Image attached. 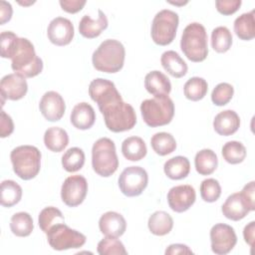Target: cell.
<instances>
[{
	"label": "cell",
	"instance_id": "obj_1",
	"mask_svg": "<svg viewBox=\"0 0 255 255\" xmlns=\"http://www.w3.org/2000/svg\"><path fill=\"white\" fill-rule=\"evenodd\" d=\"M89 95L98 104L104 116L106 127L114 132L131 129L136 124L133 108L123 101L115 84L107 79L97 78L90 83Z\"/></svg>",
	"mask_w": 255,
	"mask_h": 255
},
{
	"label": "cell",
	"instance_id": "obj_2",
	"mask_svg": "<svg viewBox=\"0 0 255 255\" xmlns=\"http://www.w3.org/2000/svg\"><path fill=\"white\" fill-rule=\"evenodd\" d=\"M12 70L24 78L38 76L43 70V61L35 53L33 44L26 38H19L11 52Z\"/></svg>",
	"mask_w": 255,
	"mask_h": 255
},
{
	"label": "cell",
	"instance_id": "obj_3",
	"mask_svg": "<svg viewBox=\"0 0 255 255\" xmlns=\"http://www.w3.org/2000/svg\"><path fill=\"white\" fill-rule=\"evenodd\" d=\"M126 50L124 45L115 39L103 41L92 56L93 66L104 73H117L124 67Z\"/></svg>",
	"mask_w": 255,
	"mask_h": 255
},
{
	"label": "cell",
	"instance_id": "obj_4",
	"mask_svg": "<svg viewBox=\"0 0 255 255\" xmlns=\"http://www.w3.org/2000/svg\"><path fill=\"white\" fill-rule=\"evenodd\" d=\"M207 33L204 26L193 22L188 24L181 35L180 49L191 62H202L208 55Z\"/></svg>",
	"mask_w": 255,
	"mask_h": 255
},
{
	"label": "cell",
	"instance_id": "obj_5",
	"mask_svg": "<svg viewBox=\"0 0 255 255\" xmlns=\"http://www.w3.org/2000/svg\"><path fill=\"white\" fill-rule=\"evenodd\" d=\"M13 170L24 180L34 178L40 171L41 152L34 145H19L10 153Z\"/></svg>",
	"mask_w": 255,
	"mask_h": 255
},
{
	"label": "cell",
	"instance_id": "obj_6",
	"mask_svg": "<svg viewBox=\"0 0 255 255\" xmlns=\"http://www.w3.org/2000/svg\"><path fill=\"white\" fill-rule=\"evenodd\" d=\"M143 122L151 128L169 124L174 116V104L168 96L154 97L140 104Z\"/></svg>",
	"mask_w": 255,
	"mask_h": 255
},
{
	"label": "cell",
	"instance_id": "obj_7",
	"mask_svg": "<svg viewBox=\"0 0 255 255\" xmlns=\"http://www.w3.org/2000/svg\"><path fill=\"white\" fill-rule=\"evenodd\" d=\"M92 166L103 177L114 174L119 167L115 142L109 137L99 138L92 147Z\"/></svg>",
	"mask_w": 255,
	"mask_h": 255
},
{
	"label": "cell",
	"instance_id": "obj_8",
	"mask_svg": "<svg viewBox=\"0 0 255 255\" xmlns=\"http://www.w3.org/2000/svg\"><path fill=\"white\" fill-rule=\"evenodd\" d=\"M178 22V14L174 11L163 9L157 12L152 20L150 29L153 42L159 46L170 44L176 36Z\"/></svg>",
	"mask_w": 255,
	"mask_h": 255
},
{
	"label": "cell",
	"instance_id": "obj_9",
	"mask_svg": "<svg viewBox=\"0 0 255 255\" xmlns=\"http://www.w3.org/2000/svg\"><path fill=\"white\" fill-rule=\"evenodd\" d=\"M49 245L58 251L80 248L86 243V236L70 228L65 222H59L53 225L46 233Z\"/></svg>",
	"mask_w": 255,
	"mask_h": 255
},
{
	"label": "cell",
	"instance_id": "obj_10",
	"mask_svg": "<svg viewBox=\"0 0 255 255\" xmlns=\"http://www.w3.org/2000/svg\"><path fill=\"white\" fill-rule=\"evenodd\" d=\"M148 175L140 166H128L119 177V186L123 194L128 197L138 196L146 188Z\"/></svg>",
	"mask_w": 255,
	"mask_h": 255
},
{
	"label": "cell",
	"instance_id": "obj_11",
	"mask_svg": "<svg viewBox=\"0 0 255 255\" xmlns=\"http://www.w3.org/2000/svg\"><path fill=\"white\" fill-rule=\"evenodd\" d=\"M87 192V179L82 175H71L67 177L62 184L61 198L66 205L75 207L84 201Z\"/></svg>",
	"mask_w": 255,
	"mask_h": 255
},
{
	"label": "cell",
	"instance_id": "obj_12",
	"mask_svg": "<svg viewBox=\"0 0 255 255\" xmlns=\"http://www.w3.org/2000/svg\"><path fill=\"white\" fill-rule=\"evenodd\" d=\"M211 250L218 255L229 253L237 243V236L233 229L228 224L217 223L210 230Z\"/></svg>",
	"mask_w": 255,
	"mask_h": 255
},
{
	"label": "cell",
	"instance_id": "obj_13",
	"mask_svg": "<svg viewBox=\"0 0 255 255\" xmlns=\"http://www.w3.org/2000/svg\"><path fill=\"white\" fill-rule=\"evenodd\" d=\"M195 190L189 184L173 186L167 193V202L170 209L178 213L188 210L195 202Z\"/></svg>",
	"mask_w": 255,
	"mask_h": 255
},
{
	"label": "cell",
	"instance_id": "obj_14",
	"mask_svg": "<svg viewBox=\"0 0 255 255\" xmlns=\"http://www.w3.org/2000/svg\"><path fill=\"white\" fill-rule=\"evenodd\" d=\"M0 91L2 97V106L4 105L5 99L11 101H18L27 94L28 84L26 79L17 74H8L1 79Z\"/></svg>",
	"mask_w": 255,
	"mask_h": 255
},
{
	"label": "cell",
	"instance_id": "obj_15",
	"mask_svg": "<svg viewBox=\"0 0 255 255\" xmlns=\"http://www.w3.org/2000/svg\"><path fill=\"white\" fill-rule=\"evenodd\" d=\"M75 30L72 22L64 17L54 18L47 29L48 39L57 46H66L74 38Z\"/></svg>",
	"mask_w": 255,
	"mask_h": 255
},
{
	"label": "cell",
	"instance_id": "obj_16",
	"mask_svg": "<svg viewBox=\"0 0 255 255\" xmlns=\"http://www.w3.org/2000/svg\"><path fill=\"white\" fill-rule=\"evenodd\" d=\"M39 109L47 121L57 122L64 116L66 105L63 97L59 93L49 91L43 95L39 104Z\"/></svg>",
	"mask_w": 255,
	"mask_h": 255
},
{
	"label": "cell",
	"instance_id": "obj_17",
	"mask_svg": "<svg viewBox=\"0 0 255 255\" xmlns=\"http://www.w3.org/2000/svg\"><path fill=\"white\" fill-rule=\"evenodd\" d=\"M221 211L226 218L238 221L243 219L250 211H253V209L240 191L232 193L227 197L222 204Z\"/></svg>",
	"mask_w": 255,
	"mask_h": 255
},
{
	"label": "cell",
	"instance_id": "obj_18",
	"mask_svg": "<svg viewBox=\"0 0 255 255\" xmlns=\"http://www.w3.org/2000/svg\"><path fill=\"white\" fill-rule=\"evenodd\" d=\"M99 228L105 236L118 238L125 233L127 222L122 214L116 211H108L101 216Z\"/></svg>",
	"mask_w": 255,
	"mask_h": 255
},
{
	"label": "cell",
	"instance_id": "obj_19",
	"mask_svg": "<svg viewBox=\"0 0 255 255\" xmlns=\"http://www.w3.org/2000/svg\"><path fill=\"white\" fill-rule=\"evenodd\" d=\"M99 16L96 20L92 19L89 15H84L79 23L80 34L88 39H94L101 35V33L108 28L109 22L106 14L99 9Z\"/></svg>",
	"mask_w": 255,
	"mask_h": 255
},
{
	"label": "cell",
	"instance_id": "obj_20",
	"mask_svg": "<svg viewBox=\"0 0 255 255\" xmlns=\"http://www.w3.org/2000/svg\"><path fill=\"white\" fill-rule=\"evenodd\" d=\"M240 127V119L236 112L225 110L217 114L213 121L214 130L224 136L235 133Z\"/></svg>",
	"mask_w": 255,
	"mask_h": 255
},
{
	"label": "cell",
	"instance_id": "obj_21",
	"mask_svg": "<svg viewBox=\"0 0 255 255\" xmlns=\"http://www.w3.org/2000/svg\"><path fill=\"white\" fill-rule=\"evenodd\" d=\"M70 120L72 125L78 129H89L96 121V113L88 103L77 104L72 110Z\"/></svg>",
	"mask_w": 255,
	"mask_h": 255
},
{
	"label": "cell",
	"instance_id": "obj_22",
	"mask_svg": "<svg viewBox=\"0 0 255 255\" xmlns=\"http://www.w3.org/2000/svg\"><path fill=\"white\" fill-rule=\"evenodd\" d=\"M144 88L154 97L168 96L171 91V84L163 73L151 71L144 78Z\"/></svg>",
	"mask_w": 255,
	"mask_h": 255
},
{
	"label": "cell",
	"instance_id": "obj_23",
	"mask_svg": "<svg viewBox=\"0 0 255 255\" xmlns=\"http://www.w3.org/2000/svg\"><path fill=\"white\" fill-rule=\"evenodd\" d=\"M160 63L163 69L174 78H181L186 75L188 67L185 61L172 50L165 51L160 58Z\"/></svg>",
	"mask_w": 255,
	"mask_h": 255
},
{
	"label": "cell",
	"instance_id": "obj_24",
	"mask_svg": "<svg viewBox=\"0 0 255 255\" xmlns=\"http://www.w3.org/2000/svg\"><path fill=\"white\" fill-rule=\"evenodd\" d=\"M164 173L173 180L185 178L190 171V162L187 157L177 155L169 158L163 165Z\"/></svg>",
	"mask_w": 255,
	"mask_h": 255
},
{
	"label": "cell",
	"instance_id": "obj_25",
	"mask_svg": "<svg viewBox=\"0 0 255 255\" xmlns=\"http://www.w3.org/2000/svg\"><path fill=\"white\" fill-rule=\"evenodd\" d=\"M122 152L127 159L130 161H138L146 155L147 148L141 137L129 136L123 141Z\"/></svg>",
	"mask_w": 255,
	"mask_h": 255
},
{
	"label": "cell",
	"instance_id": "obj_26",
	"mask_svg": "<svg viewBox=\"0 0 255 255\" xmlns=\"http://www.w3.org/2000/svg\"><path fill=\"white\" fill-rule=\"evenodd\" d=\"M44 143L48 149L54 152H60L69 143L67 131L59 127L49 128L44 133Z\"/></svg>",
	"mask_w": 255,
	"mask_h": 255
},
{
	"label": "cell",
	"instance_id": "obj_27",
	"mask_svg": "<svg viewBox=\"0 0 255 255\" xmlns=\"http://www.w3.org/2000/svg\"><path fill=\"white\" fill-rule=\"evenodd\" d=\"M147 226L153 235L163 236L171 231L173 227V219L165 211H155L149 216Z\"/></svg>",
	"mask_w": 255,
	"mask_h": 255
},
{
	"label": "cell",
	"instance_id": "obj_28",
	"mask_svg": "<svg viewBox=\"0 0 255 255\" xmlns=\"http://www.w3.org/2000/svg\"><path fill=\"white\" fill-rule=\"evenodd\" d=\"M194 165L196 171L201 175H209L217 168L218 158L216 153L209 148L199 150L195 154Z\"/></svg>",
	"mask_w": 255,
	"mask_h": 255
},
{
	"label": "cell",
	"instance_id": "obj_29",
	"mask_svg": "<svg viewBox=\"0 0 255 255\" xmlns=\"http://www.w3.org/2000/svg\"><path fill=\"white\" fill-rule=\"evenodd\" d=\"M234 32L239 39L244 41L252 40L255 37L254 10L243 13L235 19Z\"/></svg>",
	"mask_w": 255,
	"mask_h": 255
},
{
	"label": "cell",
	"instance_id": "obj_30",
	"mask_svg": "<svg viewBox=\"0 0 255 255\" xmlns=\"http://www.w3.org/2000/svg\"><path fill=\"white\" fill-rule=\"evenodd\" d=\"M10 229L12 233L18 237L29 236L33 229V219L28 212H17L10 220Z\"/></svg>",
	"mask_w": 255,
	"mask_h": 255
},
{
	"label": "cell",
	"instance_id": "obj_31",
	"mask_svg": "<svg viewBox=\"0 0 255 255\" xmlns=\"http://www.w3.org/2000/svg\"><path fill=\"white\" fill-rule=\"evenodd\" d=\"M22 197V187L14 180H3L1 182V197L2 206L12 207L17 204Z\"/></svg>",
	"mask_w": 255,
	"mask_h": 255
},
{
	"label": "cell",
	"instance_id": "obj_32",
	"mask_svg": "<svg viewBox=\"0 0 255 255\" xmlns=\"http://www.w3.org/2000/svg\"><path fill=\"white\" fill-rule=\"evenodd\" d=\"M150 145L157 154L163 156L175 150L176 141L171 133L161 131V132H156L151 136Z\"/></svg>",
	"mask_w": 255,
	"mask_h": 255
},
{
	"label": "cell",
	"instance_id": "obj_33",
	"mask_svg": "<svg viewBox=\"0 0 255 255\" xmlns=\"http://www.w3.org/2000/svg\"><path fill=\"white\" fill-rule=\"evenodd\" d=\"M208 85L203 78L192 77L183 86V93L186 99L196 102L202 100L207 94Z\"/></svg>",
	"mask_w": 255,
	"mask_h": 255
},
{
	"label": "cell",
	"instance_id": "obj_34",
	"mask_svg": "<svg viewBox=\"0 0 255 255\" xmlns=\"http://www.w3.org/2000/svg\"><path fill=\"white\" fill-rule=\"evenodd\" d=\"M232 45V34L225 26H219L212 30L211 47L217 53L227 52Z\"/></svg>",
	"mask_w": 255,
	"mask_h": 255
},
{
	"label": "cell",
	"instance_id": "obj_35",
	"mask_svg": "<svg viewBox=\"0 0 255 255\" xmlns=\"http://www.w3.org/2000/svg\"><path fill=\"white\" fill-rule=\"evenodd\" d=\"M85 163V153L80 147L69 148L62 156V165L68 172L80 170Z\"/></svg>",
	"mask_w": 255,
	"mask_h": 255
},
{
	"label": "cell",
	"instance_id": "obj_36",
	"mask_svg": "<svg viewBox=\"0 0 255 255\" xmlns=\"http://www.w3.org/2000/svg\"><path fill=\"white\" fill-rule=\"evenodd\" d=\"M223 158L231 164H237L242 162L246 157V148L240 141L230 140L222 146Z\"/></svg>",
	"mask_w": 255,
	"mask_h": 255
},
{
	"label": "cell",
	"instance_id": "obj_37",
	"mask_svg": "<svg viewBox=\"0 0 255 255\" xmlns=\"http://www.w3.org/2000/svg\"><path fill=\"white\" fill-rule=\"evenodd\" d=\"M38 222L41 230L44 233H47L48 230L56 223L65 222V218L58 208L54 206H48L41 210L38 217Z\"/></svg>",
	"mask_w": 255,
	"mask_h": 255
},
{
	"label": "cell",
	"instance_id": "obj_38",
	"mask_svg": "<svg viewBox=\"0 0 255 255\" xmlns=\"http://www.w3.org/2000/svg\"><path fill=\"white\" fill-rule=\"evenodd\" d=\"M97 251L100 255H127L126 250L122 241L115 237L106 236L98 243Z\"/></svg>",
	"mask_w": 255,
	"mask_h": 255
},
{
	"label": "cell",
	"instance_id": "obj_39",
	"mask_svg": "<svg viewBox=\"0 0 255 255\" xmlns=\"http://www.w3.org/2000/svg\"><path fill=\"white\" fill-rule=\"evenodd\" d=\"M201 198L206 202H214L221 195V186L217 179L207 178L200 184Z\"/></svg>",
	"mask_w": 255,
	"mask_h": 255
},
{
	"label": "cell",
	"instance_id": "obj_40",
	"mask_svg": "<svg viewBox=\"0 0 255 255\" xmlns=\"http://www.w3.org/2000/svg\"><path fill=\"white\" fill-rule=\"evenodd\" d=\"M234 94L233 87L228 83L218 84L211 93V101L215 106L222 107L227 105Z\"/></svg>",
	"mask_w": 255,
	"mask_h": 255
},
{
	"label": "cell",
	"instance_id": "obj_41",
	"mask_svg": "<svg viewBox=\"0 0 255 255\" xmlns=\"http://www.w3.org/2000/svg\"><path fill=\"white\" fill-rule=\"evenodd\" d=\"M1 37V57L9 59L11 52L16 44L18 36L11 31H4L0 35Z\"/></svg>",
	"mask_w": 255,
	"mask_h": 255
},
{
	"label": "cell",
	"instance_id": "obj_42",
	"mask_svg": "<svg viewBox=\"0 0 255 255\" xmlns=\"http://www.w3.org/2000/svg\"><path fill=\"white\" fill-rule=\"evenodd\" d=\"M241 0H217L215 1L217 11L222 15L234 14L241 6Z\"/></svg>",
	"mask_w": 255,
	"mask_h": 255
},
{
	"label": "cell",
	"instance_id": "obj_43",
	"mask_svg": "<svg viewBox=\"0 0 255 255\" xmlns=\"http://www.w3.org/2000/svg\"><path fill=\"white\" fill-rule=\"evenodd\" d=\"M14 130V124L9 115H7L3 110L1 111L0 118V136L2 138L9 136Z\"/></svg>",
	"mask_w": 255,
	"mask_h": 255
},
{
	"label": "cell",
	"instance_id": "obj_44",
	"mask_svg": "<svg viewBox=\"0 0 255 255\" xmlns=\"http://www.w3.org/2000/svg\"><path fill=\"white\" fill-rule=\"evenodd\" d=\"M59 3L64 11L72 14L81 11L86 5L85 0H60Z\"/></svg>",
	"mask_w": 255,
	"mask_h": 255
},
{
	"label": "cell",
	"instance_id": "obj_45",
	"mask_svg": "<svg viewBox=\"0 0 255 255\" xmlns=\"http://www.w3.org/2000/svg\"><path fill=\"white\" fill-rule=\"evenodd\" d=\"M254 190H255V182L250 181L247 183L243 189L241 190V193L244 195L250 206L252 207L253 210H255V197H254Z\"/></svg>",
	"mask_w": 255,
	"mask_h": 255
},
{
	"label": "cell",
	"instance_id": "obj_46",
	"mask_svg": "<svg viewBox=\"0 0 255 255\" xmlns=\"http://www.w3.org/2000/svg\"><path fill=\"white\" fill-rule=\"evenodd\" d=\"M192 250L185 244H180V243H176V244H171L169 245L166 250H165V254L166 255H176V254H192Z\"/></svg>",
	"mask_w": 255,
	"mask_h": 255
},
{
	"label": "cell",
	"instance_id": "obj_47",
	"mask_svg": "<svg viewBox=\"0 0 255 255\" xmlns=\"http://www.w3.org/2000/svg\"><path fill=\"white\" fill-rule=\"evenodd\" d=\"M13 9L9 2L6 1H0V23L1 25L5 24L6 22L10 21L12 17Z\"/></svg>",
	"mask_w": 255,
	"mask_h": 255
},
{
	"label": "cell",
	"instance_id": "obj_48",
	"mask_svg": "<svg viewBox=\"0 0 255 255\" xmlns=\"http://www.w3.org/2000/svg\"><path fill=\"white\" fill-rule=\"evenodd\" d=\"M254 232H255V222L251 221L250 223H248L243 230V236H244V240L247 244L250 245V247L253 246V242H254Z\"/></svg>",
	"mask_w": 255,
	"mask_h": 255
},
{
	"label": "cell",
	"instance_id": "obj_49",
	"mask_svg": "<svg viewBox=\"0 0 255 255\" xmlns=\"http://www.w3.org/2000/svg\"><path fill=\"white\" fill-rule=\"evenodd\" d=\"M169 3H171V4H173V5H184V4H186L187 2H182V3H177V2H169Z\"/></svg>",
	"mask_w": 255,
	"mask_h": 255
}]
</instances>
